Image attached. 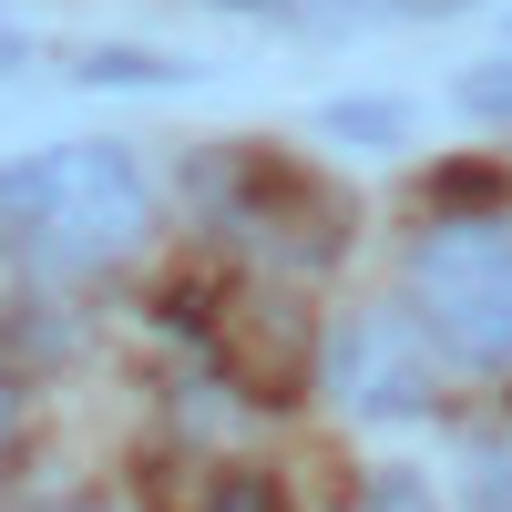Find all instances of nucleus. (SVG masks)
I'll return each instance as SVG.
<instances>
[{
    "label": "nucleus",
    "mask_w": 512,
    "mask_h": 512,
    "mask_svg": "<svg viewBox=\"0 0 512 512\" xmlns=\"http://www.w3.org/2000/svg\"><path fill=\"white\" fill-rule=\"evenodd\" d=\"M154 236V185L123 144H41L0 164V256L21 267H113Z\"/></svg>",
    "instance_id": "obj_1"
},
{
    "label": "nucleus",
    "mask_w": 512,
    "mask_h": 512,
    "mask_svg": "<svg viewBox=\"0 0 512 512\" xmlns=\"http://www.w3.org/2000/svg\"><path fill=\"white\" fill-rule=\"evenodd\" d=\"M420 338L461 369H512V226H431L410 246Z\"/></svg>",
    "instance_id": "obj_2"
},
{
    "label": "nucleus",
    "mask_w": 512,
    "mask_h": 512,
    "mask_svg": "<svg viewBox=\"0 0 512 512\" xmlns=\"http://www.w3.org/2000/svg\"><path fill=\"white\" fill-rule=\"evenodd\" d=\"M328 390H338V410H359V420L431 410V338H420V318H400V308L338 318V338H328Z\"/></svg>",
    "instance_id": "obj_3"
},
{
    "label": "nucleus",
    "mask_w": 512,
    "mask_h": 512,
    "mask_svg": "<svg viewBox=\"0 0 512 512\" xmlns=\"http://www.w3.org/2000/svg\"><path fill=\"white\" fill-rule=\"evenodd\" d=\"M461 482H472V512H512V451L472 441V451H461Z\"/></svg>",
    "instance_id": "obj_4"
},
{
    "label": "nucleus",
    "mask_w": 512,
    "mask_h": 512,
    "mask_svg": "<svg viewBox=\"0 0 512 512\" xmlns=\"http://www.w3.org/2000/svg\"><path fill=\"white\" fill-rule=\"evenodd\" d=\"M328 134L338 144H379V134H400V103H328Z\"/></svg>",
    "instance_id": "obj_5"
},
{
    "label": "nucleus",
    "mask_w": 512,
    "mask_h": 512,
    "mask_svg": "<svg viewBox=\"0 0 512 512\" xmlns=\"http://www.w3.org/2000/svg\"><path fill=\"white\" fill-rule=\"evenodd\" d=\"M461 103L472 113H512V62H482L472 82H461Z\"/></svg>",
    "instance_id": "obj_6"
},
{
    "label": "nucleus",
    "mask_w": 512,
    "mask_h": 512,
    "mask_svg": "<svg viewBox=\"0 0 512 512\" xmlns=\"http://www.w3.org/2000/svg\"><path fill=\"white\" fill-rule=\"evenodd\" d=\"M359 512H431V492H420V482H410V472H379V482H369V502H359Z\"/></svg>",
    "instance_id": "obj_7"
},
{
    "label": "nucleus",
    "mask_w": 512,
    "mask_h": 512,
    "mask_svg": "<svg viewBox=\"0 0 512 512\" xmlns=\"http://www.w3.org/2000/svg\"><path fill=\"white\" fill-rule=\"evenodd\" d=\"M216 512H287V492H277V482H226Z\"/></svg>",
    "instance_id": "obj_8"
},
{
    "label": "nucleus",
    "mask_w": 512,
    "mask_h": 512,
    "mask_svg": "<svg viewBox=\"0 0 512 512\" xmlns=\"http://www.w3.org/2000/svg\"><path fill=\"white\" fill-rule=\"evenodd\" d=\"M21 431V379H0V441Z\"/></svg>",
    "instance_id": "obj_9"
},
{
    "label": "nucleus",
    "mask_w": 512,
    "mask_h": 512,
    "mask_svg": "<svg viewBox=\"0 0 512 512\" xmlns=\"http://www.w3.org/2000/svg\"><path fill=\"white\" fill-rule=\"evenodd\" d=\"M226 11H287V0H226Z\"/></svg>",
    "instance_id": "obj_10"
},
{
    "label": "nucleus",
    "mask_w": 512,
    "mask_h": 512,
    "mask_svg": "<svg viewBox=\"0 0 512 512\" xmlns=\"http://www.w3.org/2000/svg\"><path fill=\"white\" fill-rule=\"evenodd\" d=\"M72 512H93V502H72Z\"/></svg>",
    "instance_id": "obj_11"
}]
</instances>
